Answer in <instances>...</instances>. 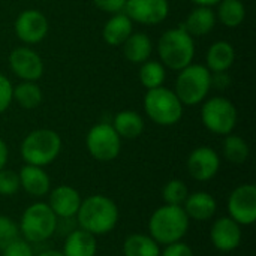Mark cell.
I'll return each instance as SVG.
<instances>
[{
	"label": "cell",
	"mask_w": 256,
	"mask_h": 256,
	"mask_svg": "<svg viewBox=\"0 0 256 256\" xmlns=\"http://www.w3.org/2000/svg\"><path fill=\"white\" fill-rule=\"evenodd\" d=\"M86 146L88 153L99 162L114 160L122 150V138L110 123H98L94 124L87 136Z\"/></svg>",
	"instance_id": "obj_9"
},
{
	"label": "cell",
	"mask_w": 256,
	"mask_h": 256,
	"mask_svg": "<svg viewBox=\"0 0 256 256\" xmlns=\"http://www.w3.org/2000/svg\"><path fill=\"white\" fill-rule=\"evenodd\" d=\"M190 219L184 213L182 206L165 204L153 212L148 220L150 237L162 246L180 242L188 230Z\"/></svg>",
	"instance_id": "obj_2"
},
{
	"label": "cell",
	"mask_w": 256,
	"mask_h": 256,
	"mask_svg": "<svg viewBox=\"0 0 256 256\" xmlns=\"http://www.w3.org/2000/svg\"><path fill=\"white\" fill-rule=\"evenodd\" d=\"M242 225L230 216L219 218L213 222L210 230V240L220 252H232L242 243Z\"/></svg>",
	"instance_id": "obj_15"
},
{
	"label": "cell",
	"mask_w": 256,
	"mask_h": 256,
	"mask_svg": "<svg viewBox=\"0 0 256 256\" xmlns=\"http://www.w3.org/2000/svg\"><path fill=\"white\" fill-rule=\"evenodd\" d=\"M20 237L18 225L8 216L0 214V250Z\"/></svg>",
	"instance_id": "obj_32"
},
{
	"label": "cell",
	"mask_w": 256,
	"mask_h": 256,
	"mask_svg": "<svg viewBox=\"0 0 256 256\" xmlns=\"http://www.w3.org/2000/svg\"><path fill=\"white\" fill-rule=\"evenodd\" d=\"M188 195H189L188 186L184 184V182L177 180V178L170 180L162 189V198L165 204H170V206H183Z\"/></svg>",
	"instance_id": "obj_30"
},
{
	"label": "cell",
	"mask_w": 256,
	"mask_h": 256,
	"mask_svg": "<svg viewBox=\"0 0 256 256\" xmlns=\"http://www.w3.org/2000/svg\"><path fill=\"white\" fill-rule=\"evenodd\" d=\"M96 8H99L104 12L108 14H120L124 10L126 6V0H93Z\"/></svg>",
	"instance_id": "obj_36"
},
{
	"label": "cell",
	"mask_w": 256,
	"mask_h": 256,
	"mask_svg": "<svg viewBox=\"0 0 256 256\" xmlns=\"http://www.w3.org/2000/svg\"><path fill=\"white\" fill-rule=\"evenodd\" d=\"M218 16L220 22L226 27H238L246 16V9L242 0H222L218 3Z\"/></svg>",
	"instance_id": "obj_27"
},
{
	"label": "cell",
	"mask_w": 256,
	"mask_h": 256,
	"mask_svg": "<svg viewBox=\"0 0 256 256\" xmlns=\"http://www.w3.org/2000/svg\"><path fill=\"white\" fill-rule=\"evenodd\" d=\"M182 207L189 219H194L196 222H206L214 216L218 210V202L214 196L208 192H194L188 195Z\"/></svg>",
	"instance_id": "obj_18"
},
{
	"label": "cell",
	"mask_w": 256,
	"mask_h": 256,
	"mask_svg": "<svg viewBox=\"0 0 256 256\" xmlns=\"http://www.w3.org/2000/svg\"><path fill=\"white\" fill-rule=\"evenodd\" d=\"M18 178H20V188H22L32 196L39 198L51 190V180L42 166L26 164L20 170Z\"/></svg>",
	"instance_id": "obj_17"
},
{
	"label": "cell",
	"mask_w": 256,
	"mask_h": 256,
	"mask_svg": "<svg viewBox=\"0 0 256 256\" xmlns=\"http://www.w3.org/2000/svg\"><path fill=\"white\" fill-rule=\"evenodd\" d=\"M2 256H34V254L30 243L18 237L4 249H2Z\"/></svg>",
	"instance_id": "obj_33"
},
{
	"label": "cell",
	"mask_w": 256,
	"mask_h": 256,
	"mask_svg": "<svg viewBox=\"0 0 256 256\" xmlns=\"http://www.w3.org/2000/svg\"><path fill=\"white\" fill-rule=\"evenodd\" d=\"M160 256H195L194 255V250L189 244L183 243L182 240L180 242H176V243H171V244H166L165 249L160 252Z\"/></svg>",
	"instance_id": "obj_35"
},
{
	"label": "cell",
	"mask_w": 256,
	"mask_h": 256,
	"mask_svg": "<svg viewBox=\"0 0 256 256\" xmlns=\"http://www.w3.org/2000/svg\"><path fill=\"white\" fill-rule=\"evenodd\" d=\"M236 60L234 46L226 40L214 42L207 51V69L213 72H226Z\"/></svg>",
	"instance_id": "obj_22"
},
{
	"label": "cell",
	"mask_w": 256,
	"mask_h": 256,
	"mask_svg": "<svg viewBox=\"0 0 256 256\" xmlns=\"http://www.w3.org/2000/svg\"><path fill=\"white\" fill-rule=\"evenodd\" d=\"M194 3H196L198 6H213V4H218L219 2H222V0H192Z\"/></svg>",
	"instance_id": "obj_38"
},
{
	"label": "cell",
	"mask_w": 256,
	"mask_h": 256,
	"mask_svg": "<svg viewBox=\"0 0 256 256\" xmlns=\"http://www.w3.org/2000/svg\"><path fill=\"white\" fill-rule=\"evenodd\" d=\"M48 194L50 198L46 204L58 219H74L76 216L82 198L75 188L62 184L54 188Z\"/></svg>",
	"instance_id": "obj_16"
},
{
	"label": "cell",
	"mask_w": 256,
	"mask_h": 256,
	"mask_svg": "<svg viewBox=\"0 0 256 256\" xmlns=\"http://www.w3.org/2000/svg\"><path fill=\"white\" fill-rule=\"evenodd\" d=\"M126 15L140 24L156 26L162 22L170 12L168 0H126Z\"/></svg>",
	"instance_id": "obj_11"
},
{
	"label": "cell",
	"mask_w": 256,
	"mask_h": 256,
	"mask_svg": "<svg viewBox=\"0 0 256 256\" xmlns=\"http://www.w3.org/2000/svg\"><path fill=\"white\" fill-rule=\"evenodd\" d=\"M144 110L148 118L160 126H172L183 117V104L172 90L164 86L147 90Z\"/></svg>",
	"instance_id": "obj_6"
},
{
	"label": "cell",
	"mask_w": 256,
	"mask_h": 256,
	"mask_svg": "<svg viewBox=\"0 0 256 256\" xmlns=\"http://www.w3.org/2000/svg\"><path fill=\"white\" fill-rule=\"evenodd\" d=\"M36 256H64L63 255V252H60V250H44V252H40V254H38Z\"/></svg>",
	"instance_id": "obj_39"
},
{
	"label": "cell",
	"mask_w": 256,
	"mask_h": 256,
	"mask_svg": "<svg viewBox=\"0 0 256 256\" xmlns=\"http://www.w3.org/2000/svg\"><path fill=\"white\" fill-rule=\"evenodd\" d=\"M141 69H140V81L141 84L147 88H158L164 84L165 78H166V72L164 64H160L159 62H153V60H147L144 63H141Z\"/></svg>",
	"instance_id": "obj_29"
},
{
	"label": "cell",
	"mask_w": 256,
	"mask_h": 256,
	"mask_svg": "<svg viewBox=\"0 0 256 256\" xmlns=\"http://www.w3.org/2000/svg\"><path fill=\"white\" fill-rule=\"evenodd\" d=\"M124 256H160V244L147 234H130L123 243Z\"/></svg>",
	"instance_id": "obj_25"
},
{
	"label": "cell",
	"mask_w": 256,
	"mask_h": 256,
	"mask_svg": "<svg viewBox=\"0 0 256 256\" xmlns=\"http://www.w3.org/2000/svg\"><path fill=\"white\" fill-rule=\"evenodd\" d=\"M62 150V138L52 129H36L21 142V158L27 165L46 166L57 159Z\"/></svg>",
	"instance_id": "obj_4"
},
{
	"label": "cell",
	"mask_w": 256,
	"mask_h": 256,
	"mask_svg": "<svg viewBox=\"0 0 256 256\" xmlns=\"http://www.w3.org/2000/svg\"><path fill=\"white\" fill-rule=\"evenodd\" d=\"M9 66L22 81H36L44 74V62L40 56L26 46L15 48L9 54Z\"/></svg>",
	"instance_id": "obj_12"
},
{
	"label": "cell",
	"mask_w": 256,
	"mask_h": 256,
	"mask_svg": "<svg viewBox=\"0 0 256 256\" xmlns=\"http://www.w3.org/2000/svg\"><path fill=\"white\" fill-rule=\"evenodd\" d=\"M212 88V72L202 64H189L180 70L176 81V94L183 105H196Z\"/></svg>",
	"instance_id": "obj_7"
},
{
	"label": "cell",
	"mask_w": 256,
	"mask_h": 256,
	"mask_svg": "<svg viewBox=\"0 0 256 256\" xmlns=\"http://www.w3.org/2000/svg\"><path fill=\"white\" fill-rule=\"evenodd\" d=\"M64 256H96L98 242L96 237L84 230H74L64 238L63 246Z\"/></svg>",
	"instance_id": "obj_19"
},
{
	"label": "cell",
	"mask_w": 256,
	"mask_h": 256,
	"mask_svg": "<svg viewBox=\"0 0 256 256\" xmlns=\"http://www.w3.org/2000/svg\"><path fill=\"white\" fill-rule=\"evenodd\" d=\"M249 146L248 142L238 136V135H226L225 141H224V154L226 158V160H230L231 164L236 165H242L248 160L249 158Z\"/></svg>",
	"instance_id": "obj_28"
},
{
	"label": "cell",
	"mask_w": 256,
	"mask_h": 256,
	"mask_svg": "<svg viewBox=\"0 0 256 256\" xmlns=\"http://www.w3.org/2000/svg\"><path fill=\"white\" fill-rule=\"evenodd\" d=\"M220 158L212 147H198L188 158V171L198 182H208L218 176Z\"/></svg>",
	"instance_id": "obj_13"
},
{
	"label": "cell",
	"mask_w": 256,
	"mask_h": 256,
	"mask_svg": "<svg viewBox=\"0 0 256 256\" xmlns=\"http://www.w3.org/2000/svg\"><path fill=\"white\" fill-rule=\"evenodd\" d=\"M58 218L46 202H33L20 219V234L28 243H44L57 232Z\"/></svg>",
	"instance_id": "obj_5"
},
{
	"label": "cell",
	"mask_w": 256,
	"mask_h": 256,
	"mask_svg": "<svg viewBox=\"0 0 256 256\" xmlns=\"http://www.w3.org/2000/svg\"><path fill=\"white\" fill-rule=\"evenodd\" d=\"M153 51V44L146 33H132L123 44L124 57L130 63H144Z\"/></svg>",
	"instance_id": "obj_23"
},
{
	"label": "cell",
	"mask_w": 256,
	"mask_h": 256,
	"mask_svg": "<svg viewBox=\"0 0 256 256\" xmlns=\"http://www.w3.org/2000/svg\"><path fill=\"white\" fill-rule=\"evenodd\" d=\"M8 158H9L8 146H6V142L0 138V170L6 166V164H8Z\"/></svg>",
	"instance_id": "obj_37"
},
{
	"label": "cell",
	"mask_w": 256,
	"mask_h": 256,
	"mask_svg": "<svg viewBox=\"0 0 256 256\" xmlns=\"http://www.w3.org/2000/svg\"><path fill=\"white\" fill-rule=\"evenodd\" d=\"M20 190V178L18 174L12 170L2 168L0 170V195L12 196Z\"/></svg>",
	"instance_id": "obj_31"
},
{
	"label": "cell",
	"mask_w": 256,
	"mask_h": 256,
	"mask_svg": "<svg viewBox=\"0 0 256 256\" xmlns=\"http://www.w3.org/2000/svg\"><path fill=\"white\" fill-rule=\"evenodd\" d=\"M134 33V26H132V20L124 14H114L104 26L102 30V36L105 39V42L108 45L112 46H118L123 45L124 40Z\"/></svg>",
	"instance_id": "obj_20"
},
{
	"label": "cell",
	"mask_w": 256,
	"mask_h": 256,
	"mask_svg": "<svg viewBox=\"0 0 256 256\" xmlns=\"http://www.w3.org/2000/svg\"><path fill=\"white\" fill-rule=\"evenodd\" d=\"M226 210L231 219L238 225L250 226L256 220V186L240 184L237 186L226 202Z\"/></svg>",
	"instance_id": "obj_10"
},
{
	"label": "cell",
	"mask_w": 256,
	"mask_h": 256,
	"mask_svg": "<svg viewBox=\"0 0 256 256\" xmlns=\"http://www.w3.org/2000/svg\"><path fill=\"white\" fill-rule=\"evenodd\" d=\"M118 208L111 198L105 195H90L81 201L75 218L81 230L98 237L111 232L118 222Z\"/></svg>",
	"instance_id": "obj_1"
},
{
	"label": "cell",
	"mask_w": 256,
	"mask_h": 256,
	"mask_svg": "<svg viewBox=\"0 0 256 256\" xmlns=\"http://www.w3.org/2000/svg\"><path fill=\"white\" fill-rule=\"evenodd\" d=\"M15 33L26 44H38L48 33V21L45 15L36 9L22 10L15 20Z\"/></svg>",
	"instance_id": "obj_14"
},
{
	"label": "cell",
	"mask_w": 256,
	"mask_h": 256,
	"mask_svg": "<svg viewBox=\"0 0 256 256\" xmlns=\"http://www.w3.org/2000/svg\"><path fill=\"white\" fill-rule=\"evenodd\" d=\"M201 120L210 132L226 136L237 124V110L231 100L216 96L202 105Z\"/></svg>",
	"instance_id": "obj_8"
},
{
	"label": "cell",
	"mask_w": 256,
	"mask_h": 256,
	"mask_svg": "<svg viewBox=\"0 0 256 256\" xmlns=\"http://www.w3.org/2000/svg\"><path fill=\"white\" fill-rule=\"evenodd\" d=\"M12 90L14 87L10 81L3 74H0V114L9 108L12 102Z\"/></svg>",
	"instance_id": "obj_34"
},
{
	"label": "cell",
	"mask_w": 256,
	"mask_h": 256,
	"mask_svg": "<svg viewBox=\"0 0 256 256\" xmlns=\"http://www.w3.org/2000/svg\"><path fill=\"white\" fill-rule=\"evenodd\" d=\"M112 128L118 134L120 138L134 140L138 138L144 130V120L135 111H120L112 122Z\"/></svg>",
	"instance_id": "obj_24"
},
{
	"label": "cell",
	"mask_w": 256,
	"mask_h": 256,
	"mask_svg": "<svg viewBox=\"0 0 256 256\" xmlns=\"http://www.w3.org/2000/svg\"><path fill=\"white\" fill-rule=\"evenodd\" d=\"M158 52L164 64L174 70H182L194 60V38L182 26L170 28L160 36L158 42Z\"/></svg>",
	"instance_id": "obj_3"
},
{
	"label": "cell",
	"mask_w": 256,
	"mask_h": 256,
	"mask_svg": "<svg viewBox=\"0 0 256 256\" xmlns=\"http://www.w3.org/2000/svg\"><path fill=\"white\" fill-rule=\"evenodd\" d=\"M216 26V14L208 6H198L195 8L184 24L182 27L194 38V36H204L210 33Z\"/></svg>",
	"instance_id": "obj_21"
},
{
	"label": "cell",
	"mask_w": 256,
	"mask_h": 256,
	"mask_svg": "<svg viewBox=\"0 0 256 256\" xmlns=\"http://www.w3.org/2000/svg\"><path fill=\"white\" fill-rule=\"evenodd\" d=\"M12 99H15L22 108L33 110L42 102V90L34 81H22L14 87Z\"/></svg>",
	"instance_id": "obj_26"
}]
</instances>
